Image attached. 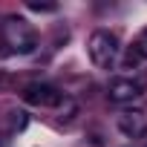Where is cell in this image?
Listing matches in <instances>:
<instances>
[{"instance_id":"1","label":"cell","mask_w":147,"mask_h":147,"mask_svg":"<svg viewBox=\"0 0 147 147\" xmlns=\"http://www.w3.org/2000/svg\"><path fill=\"white\" fill-rule=\"evenodd\" d=\"M118 38L110 32V29H98V32H92V38H90V46H87V52H90V61L98 66V69H110L113 63H115V58H118Z\"/></svg>"},{"instance_id":"2","label":"cell","mask_w":147,"mask_h":147,"mask_svg":"<svg viewBox=\"0 0 147 147\" xmlns=\"http://www.w3.org/2000/svg\"><path fill=\"white\" fill-rule=\"evenodd\" d=\"M3 35H6V43L15 52H20V55L35 49V32L29 29V23L23 18H9L6 26H3Z\"/></svg>"},{"instance_id":"3","label":"cell","mask_w":147,"mask_h":147,"mask_svg":"<svg viewBox=\"0 0 147 147\" xmlns=\"http://www.w3.org/2000/svg\"><path fill=\"white\" fill-rule=\"evenodd\" d=\"M107 95H110V101H115V104H130V101H136V98L144 95V81H138V78H133V75L113 78V81L107 84Z\"/></svg>"},{"instance_id":"4","label":"cell","mask_w":147,"mask_h":147,"mask_svg":"<svg viewBox=\"0 0 147 147\" xmlns=\"http://www.w3.org/2000/svg\"><path fill=\"white\" fill-rule=\"evenodd\" d=\"M23 101L32 104V107H58V104L63 101V92H58L52 84H40V81H35V84H26V90H23Z\"/></svg>"},{"instance_id":"5","label":"cell","mask_w":147,"mask_h":147,"mask_svg":"<svg viewBox=\"0 0 147 147\" xmlns=\"http://www.w3.org/2000/svg\"><path fill=\"white\" fill-rule=\"evenodd\" d=\"M118 130L127 136V138H141L147 136V115L133 110V113H121L118 115Z\"/></svg>"},{"instance_id":"6","label":"cell","mask_w":147,"mask_h":147,"mask_svg":"<svg viewBox=\"0 0 147 147\" xmlns=\"http://www.w3.org/2000/svg\"><path fill=\"white\" fill-rule=\"evenodd\" d=\"M130 49H133V52L138 55V61H147V29H144V32L138 35V40H136V43H133Z\"/></svg>"},{"instance_id":"7","label":"cell","mask_w":147,"mask_h":147,"mask_svg":"<svg viewBox=\"0 0 147 147\" xmlns=\"http://www.w3.org/2000/svg\"><path fill=\"white\" fill-rule=\"evenodd\" d=\"M26 6H29L32 12H55V9H58L55 3H35V0H32V3H26Z\"/></svg>"}]
</instances>
